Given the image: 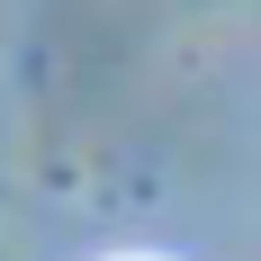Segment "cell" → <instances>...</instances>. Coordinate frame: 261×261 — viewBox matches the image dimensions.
I'll return each mask as SVG.
<instances>
[{
  "mask_svg": "<svg viewBox=\"0 0 261 261\" xmlns=\"http://www.w3.org/2000/svg\"><path fill=\"white\" fill-rule=\"evenodd\" d=\"M108 261H171V252H108Z\"/></svg>",
  "mask_w": 261,
  "mask_h": 261,
  "instance_id": "6da1fadb",
  "label": "cell"
}]
</instances>
